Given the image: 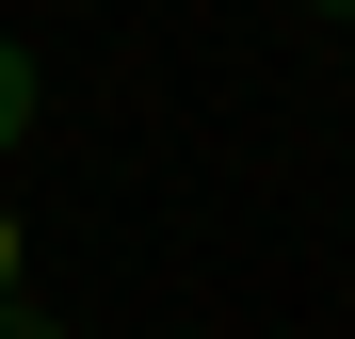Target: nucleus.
<instances>
[{
    "label": "nucleus",
    "instance_id": "obj_4",
    "mask_svg": "<svg viewBox=\"0 0 355 339\" xmlns=\"http://www.w3.org/2000/svg\"><path fill=\"white\" fill-rule=\"evenodd\" d=\"M323 17H355V0H323Z\"/></svg>",
    "mask_w": 355,
    "mask_h": 339
},
{
    "label": "nucleus",
    "instance_id": "obj_2",
    "mask_svg": "<svg viewBox=\"0 0 355 339\" xmlns=\"http://www.w3.org/2000/svg\"><path fill=\"white\" fill-rule=\"evenodd\" d=\"M17 275H33V243H17V210H0V307H17Z\"/></svg>",
    "mask_w": 355,
    "mask_h": 339
},
{
    "label": "nucleus",
    "instance_id": "obj_3",
    "mask_svg": "<svg viewBox=\"0 0 355 339\" xmlns=\"http://www.w3.org/2000/svg\"><path fill=\"white\" fill-rule=\"evenodd\" d=\"M0 339H49V323H33V307H0Z\"/></svg>",
    "mask_w": 355,
    "mask_h": 339
},
{
    "label": "nucleus",
    "instance_id": "obj_1",
    "mask_svg": "<svg viewBox=\"0 0 355 339\" xmlns=\"http://www.w3.org/2000/svg\"><path fill=\"white\" fill-rule=\"evenodd\" d=\"M33 130V49H0V146Z\"/></svg>",
    "mask_w": 355,
    "mask_h": 339
}]
</instances>
